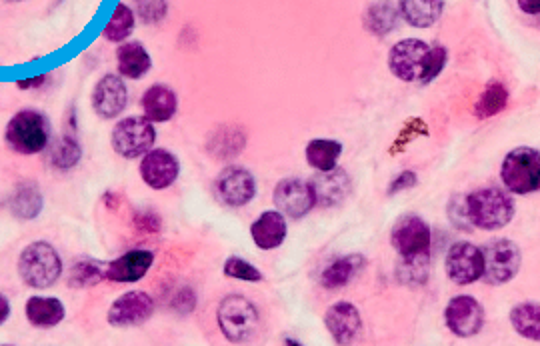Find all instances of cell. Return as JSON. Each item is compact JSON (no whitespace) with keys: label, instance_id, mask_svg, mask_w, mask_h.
<instances>
[{"label":"cell","instance_id":"6da1fadb","mask_svg":"<svg viewBox=\"0 0 540 346\" xmlns=\"http://www.w3.org/2000/svg\"><path fill=\"white\" fill-rule=\"evenodd\" d=\"M470 226L480 230H500L514 218L516 206L512 196L498 186H484L464 196Z\"/></svg>","mask_w":540,"mask_h":346},{"label":"cell","instance_id":"7a4b0ae2","mask_svg":"<svg viewBox=\"0 0 540 346\" xmlns=\"http://www.w3.org/2000/svg\"><path fill=\"white\" fill-rule=\"evenodd\" d=\"M18 274L22 282L34 290L56 284L62 276V260L56 248L46 240L26 244L18 256Z\"/></svg>","mask_w":540,"mask_h":346},{"label":"cell","instance_id":"3957f363","mask_svg":"<svg viewBox=\"0 0 540 346\" xmlns=\"http://www.w3.org/2000/svg\"><path fill=\"white\" fill-rule=\"evenodd\" d=\"M4 140L12 152L32 156L42 152L50 140L48 118L34 108L18 110L6 124Z\"/></svg>","mask_w":540,"mask_h":346},{"label":"cell","instance_id":"277c9868","mask_svg":"<svg viewBox=\"0 0 540 346\" xmlns=\"http://www.w3.org/2000/svg\"><path fill=\"white\" fill-rule=\"evenodd\" d=\"M216 320L220 332L232 344H244L252 340L260 326V316L254 302L240 294H230L220 300Z\"/></svg>","mask_w":540,"mask_h":346},{"label":"cell","instance_id":"5b68a950","mask_svg":"<svg viewBox=\"0 0 540 346\" xmlns=\"http://www.w3.org/2000/svg\"><path fill=\"white\" fill-rule=\"evenodd\" d=\"M500 178L510 194H534L540 188V152L532 146L510 150L502 160Z\"/></svg>","mask_w":540,"mask_h":346},{"label":"cell","instance_id":"8992f818","mask_svg":"<svg viewBox=\"0 0 540 346\" xmlns=\"http://www.w3.org/2000/svg\"><path fill=\"white\" fill-rule=\"evenodd\" d=\"M482 258H484L482 280L492 286L506 284L512 278H516L522 264V252L518 244L510 238L490 240L482 248Z\"/></svg>","mask_w":540,"mask_h":346},{"label":"cell","instance_id":"52a82bcc","mask_svg":"<svg viewBox=\"0 0 540 346\" xmlns=\"http://www.w3.org/2000/svg\"><path fill=\"white\" fill-rule=\"evenodd\" d=\"M112 148L122 158H140L156 142L154 124L144 116H128L114 124L110 136Z\"/></svg>","mask_w":540,"mask_h":346},{"label":"cell","instance_id":"ba28073f","mask_svg":"<svg viewBox=\"0 0 540 346\" xmlns=\"http://www.w3.org/2000/svg\"><path fill=\"white\" fill-rule=\"evenodd\" d=\"M390 242L400 258L430 256L432 230L420 216L404 214L394 222L390 230Z\"/></svg>","mask_w":540,"mask_h":346},{"label":"cell","instance_id":"9c48e42d","mask_svg":"<svg viewBox=\"0 0 540 346\" xmlns=\"http://www.w3.org/2000/svg\"><path fill=\"white\" fill-rule=\"evenodd\" d=\"M430 46L418 38H404L388 52V68L402 82H420Z\"/></svg>","mask_w":540,"mask_h":346},{"label":"cell","instance_id":"30bf717a","mask_svg":"<svg viewBox=\"0 0 540 346\" xmlns=\"http://www.w3.org/2000/svg\"><path fill=\"white\" fill-rule=\"evenodd\" d=\"M444 322L454 336H476L484 326V308L474 296L458 294L448 300L444 308Z\"/></svg>","mask_w":540,"mask_h":346},{"label":"cell","instance_id":"8fae6325","mask_svg":"<svg viewBox=\"0 0 540 346\" xmlns=\"http://www.w3.org/2000/svg\"><path fill=\"white\" fill-rule=\"evenodd\" d=\"M218 200L230 208L246 206L256 196V180L244 166H226L214 180Z\"/></svg>","mask_w":540,"mask_h":346},{"label":"cell","instance_id":"7c38bea8","mask_svg":"<svg viewBox=\"0 0 540 346\" xmlns=\"http://www.w3.org/2000/svg\"><path fill=\"white\" fill-rule=\"evenodd\" d=\"M444 268H446V276L454 284H458V286L472 284V282L480 280L482 272H484L482 250L478 246H474L472 242H454L448 248Z\"/></svg>","mask_w":540,"mask_h":346},{"label":"cell","instance_id":"4fadbf2b","mask_svg":"<svg viewBox=\"0 0 540 346\" xmlns=\"http://www.w3.org/2000/svg\"><path fill=\"white\" fill-rule=\"evenodd\" d=\"M154 314V300L144 290H128L120 294L108 308L106 320L110 326L126 328L140 326Z\"/></svg>","mask_w":540,"mask_h":346},{"label":"cell","instance_id":"5bb4252c","mask_svg":"<svg viewBox=\"0 0 540 346\" xmlns=\"http://www.w3.org/2000/svg\"><path fill=\"white\" fill-rule=\"evenodd\" d=\"M140 178L152 190H164L178 180L180 160L166 148H150L138 166Z\"/></svg>","mask_w":540,"mask_h":346},{"label":"cell","instance_id":"9a60e30c","mask_svg":"<svg viewBox=\"0 0 540 346\" xmlns=\"http://www.w3.org/2000/svg\"><path fill=\"white\" fill-rule=\"evenodd\" d=\"M272 198L276 210L294 220L306 216L316 206L310 182H304L300 178H282L276 184Z\"/></svg>","mask_w":540,"mask_h":346},{"label":"cell","instance_id":"2e32d148","mask_svg":"<svg viewBox=\"0 0 540 346\" xmlns=\"http://www.w3.org/2000/svg\"><path fill=\"white\" fill-rule=\"evenodd\" d=\"M90 102H92L94 112L104 120H112L118 114H122L124 108L128 106V88L122 76L112 74V72L104 74L94 84Z\"/></svg>","mask_w":540,"mask_h":346},{"label":"cell","instance_id":"e0dca14e","mask_svg":"<svg viewBox=\"0 0 540 346\" xmlns=\"http://www.w3.org/2000/svg\"><path fill=\"white\" fill-rule=\"evenodd\" d=\"M324 326L336 344L346 346L358 340L362 330V316L352 302L340 300L326 310Z\"/></svg>","mask_w":540,"mask_h":346},{"label":"cell","instance_id":"ac0fdd59","mask_svg":"<svg viewBox=\"0 0 540 346\" xmlns=\"http://www.w3.org/2000/svg\"><path fill=\"white\" fill-rule=\"evenodd\" d=\"M310 188L314 192L316 206L334 208L340 206L352 194V180L344 168H332L326 172H318L310 180Z\"/></svg>","mask_w":540,"mask_h":346},{"label":"cell","instance_id":"d6986e66","mask_svg":"<svg viewBox=\"0 0 540 346\" xmlns=\"http://www.w3.org/2000/svg\"><path fill=\"white\" fill-rule=\"evenodd\" d=\"M154 262V254L144 248H134L118 258L106 262V278L112 282H138L142 280Z\"/></svg>","mask_w":540,"mask_h":346},{"label":"cell","instance_id":"ffe728a7","mask_svg":"<svg viewBox=\"0 0 540 346\" xmlns=\"http://www.w3.org/2000/svg\"><path fill=\"white\" fill-rule=\"evenodd\" d=\"M142 116L154 122H168L176 110H178V96L176 92L166 84H152L144 90L140 98Z\"/></svg>","mask_w":540,"mask_h":346},{"label":"cell","instance_id":"44dd1931","mask_svg":"<svg viewBox=\"0 0 540 346\" xmlns=\"http://www.w3.org/2000/svg\"><path fill=\"white\" fill-rule=\"evenodd\" d=\"M286 234V216L278 210H266L250 224V236L260 250L278 248L286 240Z\"/></svg>","mask_w":540,"mask_h":346},{"label":"cell","instance_id":"7402d4cb","mask_svg":"<svg viewBox=\"0 0 540 346\" xmlns=\"http://www.w3.org/2000/svg\"><path fill=\"white\" fill-rule=\"evenodd\" d=\"M24 314H26V320L36 328H54L64 320L66 308L62 300L56 296L34 294L26 300Z\"/></svg>","mask_w":540,"mask_h":346},{"label":"cell","instance_id":"603a6c76","mask_svg":"<svg viewBox=\"0 0 540 346\" xmlns=\"http://www.w3.org/2000/svg\"><path fill=\"white\" fill-rule=\"evenodd\" d=\"M116 64H118V74L128 80H138L146 76L152 68V58L144 44L136 40L122 42L116 50Z\"/></svg>","mask_w":540,"mask_h":346},{"label":"cell","instance_id":"cb8c5ba5","mask_svg":"<svg viewBox=\"0 0 540 346\" xmlns=\"http://www.w3.org/2000/svg\"><path fill=\"white\" fill-rule=\"evenodd\" d=\"M366 260L362 254H346L332 260L320 274V284L326 290H338L346 286L362 268Z\"/></svg>","mask_w":540,"mask_h":346},{"label":"cell","instance_id":"d4e9b609","mask_svg":"<svg viewBox=\"0 0 540 346\" xmlns=\"http://www.w3.org/2000/svg\"><path fill=\"white\" fill-rule=\"evenodd\" d=\"M444 0H398V14L414 28H430L438 22Z\"/></svg>","mask_w":540,"mask_h":346},{"label":"cell","instance_id":"484cf974","mask_svg":"<svg viewBox=\"0 0 540 346\" xmlns=\"http://www.w3.org/2000/svg\"><path fill=\"white\" fill-rule=\"evenodd\" d=\"M44 206V196L34 182H20L8 198V208L18 220H34Z\"/></svg>","mask_w":540,"mask_h":346},{"label":"cell","instance_id":"4316f807","mask_svg":"<svg viewBox=\"0 0 540 346\" xmlns=\"http://www.w3.org/2000/svg\"><path fill=\"white\" fill-rule=\"evenodd\" d=\"M104 278H106V262L84 256V258H78L70 266V270L66 274V284L74 290H80V288L96 286Z\"/></svg>","mask_w":540,"mask_h":346},{"label":"cell","instance_id":"83f0119b","mask_svg":"<svg viewBox=\"0 0 540 346\" xmlns=\"http://www.w3.org/2000/svg\"><path fill=\"white\" fill-rule=\"evenodd\" d=\"M340 154H342V144L338 140H328V138H314L306 144V150H304L306 162L318 172L336 168Z\"/></svg>","mask_w":540,"mask_h":346},{"label":"cell","instance_id":"f1b7e54d","mask_svg":"<svg viewBox=\"0 0 540 346\" xmlns=\"http://www.w3.org/2000/svg\"><path fill=\"white\" fill-rule=\"evenodd\" d=\"M508 88L498 82V80H490L486 82V86L482 88L476 104H474V116L476 118H492L496 114H500L506 106H508Z\"/></svg>","mask_w":540,"mask_h":346},{"label":"cell","instance_id":"f546056e","mask_svg":"<svg viewBox=\"0 0 540 346\" xmlns=\"http://www.w3.org/2000/svg\"><path fill=\"white\" fill-rule=\"evenodd\" d=\"M512 328L526 340H540V308L536 302H520L510 310Z\"/></svg>","mask_w":540,"mask_h":346},{"label":"cell","instance_id":"4dcf8cb0","mask_svg":"<svg viewBox=\"0 0 540 346\" xmlns=\"http://www.w3.org/2000/svg\"><path fill=\"white\" fill-rule=\"evenodd\" d=\"M136 26V14L134 10L124 4V2H118L112 10V16L108 18L106 26L102 28V36L108 40V42H124L132 30Z\"/></svg>","mask_w":540,"mask_h":346},{"label":"cell","instance_id":"1f68e13d","mask_svg":"<svg viewBox=\"0 0 540 346\" xmlns=\"http://www.w3.org/2000/svg\"><path fill=\"white\" fill-rule=\"evenodd\" d=\"M398 10L388 2H376L364 12V28L376 36H384L396 28Z\"/></svg>","mask_w":540,"mask_h":346},{"label":"cell","instance_id":"d6a6232c","mask_svg":"<svg viewBox=\"0 0 540 346\" xmlns=\"http://www.w3.org/2000/svg\"><path fill=\"white\" fill-rule=\"evenodd\" d=\"M82 158V146L74 136H62L58 142L50 148V162L58 170H70L74 168Z\"/></svg>","mask_w":540,"mask_h":346},{"label":"cell","instance_id":"836d02e7","mask_svg":"<svg viewBox=\"0 0 540 346\" xmlns=\"http://www.w3.org/2000/svg\"><path fill=\"white\" fill-rule=\"evenodd\" d=\"M398 280L406 286H420L428 280L430 274V256L418 258H400L398 262Z\"/></svg>","mask_w":540,"mask_h":346},{"label":"cell","instance_id":"e575fe53","mask_svg":"<svg viewBox=\"0 0 540 346\" xmlns=\"http://www.w3.org/2000/svg\"><path fill=\"white\" fill-rule=\"evenodd\" d=\"M418 136H428V124L422 120V118H408L404 122V126L400 128L398 136L394 138L392 146H390V154H398V152H404L408 148V144L418 138Z\"/></svg>","mask_w":540,"mask_h":346},{"label":"cell","instance_id":"d590c367","mask_svg":"<svg viewBox=\"0 0 540 346\" xmlns=\"http://www.w3.org/2000/svg\"><path fill=\"white\" fill-rule=\"evenodd\" d=\"M224 276L228 278H236V280H246V282H260L262 280V272L250 264L248 260L240 258V256H230L224 266H222Z\"/></svg>","mask_w":540,"mask_h":346},{"label":"cell","instance_id":"8d00e7d4","mask_svg":"<svg viewBox=\"0 0 540 346\" xmlns=\"http://www.w3.org/2000/svg\"><path fill=\"white\" fill-rule=\"evenodd\" d=\"M446 62H448V50L442 44L430 46L428 56H426V62H424V70H422L420 82L422 84L432 82L442 72V68L446 66Z\"/></svg>","mask_w":540,"mask_h":346},{"label":"cell","instance_id":"74e56055","mask_svg":"<svg viewBox=\"0 0 540 346\" xmlns=\"http://www.w3.org/2000/svg\"><path fill=\"white\" fill-rule=\"evenodd\" d=\"M166 8V0H136V10L148 24L160 22L166 16Z\"/></svg>","mask_w":540,"mask_h":346},{"label":"cell","instance_id":"f35d334b","mask_svg":"<svg viewBox=\"0 0 540 346\" xmlns=\"http://www.w3.org/2000/svg\"><path fill=\"white\" fill-rule=\"evenodd\" d=\"M446 214L448 220L458 228V230H470V222H468V214H466V204H464V196L456 194L452 196V200L446 206Z\"/></svg>","mask_w":540,"mask_h":346},{"label":"cell","instance_id":"ab89813d","mask_svg":"<svg viewBox=\"0 0 540 346\" xmlns=\"http://www.w3.org/2000/svg\"><path fill=\"white\" fill-rule=\"evenodd\" d=\"M418 184V176H416V172H412V170H404V172H400V174H396L394 178H392V182H390V186H388V196H392V194H398V192H402V190H408V188H412V186H416Z\"/></svg>","mask_w":540,"mask_h":346},{"label":"cell","instance_id":"60d3db41","mask_svg":"<svg viewBox=\"0 0 540 346\" xmlns=\"http://www.w3.org/2000/svg\"><path fill=\"white\" fill-rule=\"evenodd\" d=\"M134 226L140 232H158L160 230V218L154 212H140L134 216Z\"/></svg>","mask_w":540,"mask_h":346},{"label":"cell","instance_id":"b9f144b4","mask_svg":"<svg viewBox=\"0 0 540 346\" xmlns=\"http://www.w3.org/2000/svg\"><path fill=\"white\" fill-rule=\"evenodd\" d=\"M518 2V8L524 12V14H532L536 16L540 12V0H516Z\"/></svg>","mask_w":540,"mask_h":346},{"label":"cell","instance_id":"7bdbcfd3","mask_svg":"<svg viewBox=\"0 0 540 346\" xmlns=\"http://www.w3.org/2000/svg\"><path fill=\"white\" fill-rule=\"evenodd\" d=\"M44 80H48V76H46V74H42V76H34V78H28V80H20V82H18V88H20V90L40 88V86L44 84Z\"/></svg>","mask_w":540,"mask_h":346},{"label":"cell","instance_id":"ee69618b","mask_svg":"<svg viewBox=\"0 0 540 346\" xmlns=\"http://www.w3.org/2000/svg\"><path fill=\"white\" fill-rule=\"evenodd\" d=\"M8 316H10V302H8V298L0 292V326L8 320Z\"/></svg>","mask_w":540,"mask_h":346},{"label":"cell","instance_id":"f6af8a7d","mask_svg":"<svg viewBox=\"0 0 540 346\" xmlns=\"http://www.w3.org/2000/svg\"><path fill=\"white\" fill-rule=\"evenodd\" d=\"M4 2H22V0H4Z\"/></svg>","mask_w":540,"mask_h":346}]
</instances>
